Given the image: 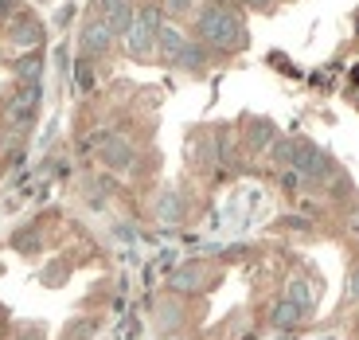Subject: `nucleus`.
Instances as JSON below:
<instances>
[{"label":"nucleus","mask_w":359,"mask_h":340,"mask_svg":"<svg viewBox=\"0 0 359 340\" xmlns=\"http://www.w3.org/2000/svg\"><path fill=\"white\" fill-rule=\"evenodd\" d=\"M47 36V27L39 24L36 16H20L16 24H12V44L16 47H39Z\"/></svg>","instance_id":"6"},{"label":"nucleus","mask_w":359,"mask_h":340,"mask_svg":"<svg viewBox=\"0 0 359 340\" xmlns=\"http://www.w3.org/2000/svg\"><path fill=\"white\" fill-rule=\"evenodd\" d=\"M196 36H199V44H211V47H219V51H243V47L250 44L243 12H234L223 0L196 12Z\"/></svg>","instance_id":"1"},{"label":"nucleus","mask_w":359,"mask_h":340,"mask_svg":"<svg viewBox=\"0 0 359 340\" xmlns=\"http://www.w3.org/2000/svg\"><path fill=\"white\" fill-rule=\"evenodd\" d=\"M285 301H293L297 309H305V313H309V305H313V289H309L305 277H289V286H285Z\"/></svg>","instance_id":"13"},{"label":"nucleus","mask_w":359,"mask_h":340,"mask_svg":"<svg viewBox=\"0 0 359 340\" xmlns=\"http://www.w3.org/2000/svg\"><path fill=\"white\" fill-rule=\"evenodd\" d=\"M39 74H43V55H39V51H27L24 59H16V79L39 82Z\"/></svg>","instance_id":"12"},{"label":"nucleus","mask_w":359,"mask_h":340,"mask_svg":"<svg viewBox=\"0 0 359 340\" xmlns=\"http://www.w3.org/2000/svg\"><path fill=\"white\" fill-rule=\"evenodd\" d=\"M305 321V309H297L293 301H281L278 309H273V325L278 329H293V325H301Z\"/></svg>","instance_id":"14"},{"label":"nucleus","mask_w":359,"mask_h":340,"mask_svg":"<svg viewBox=\"0 0 359 340\" xmlns=\"http://www.w3.org/2000/svg\"><path fill=\"white\" fill-rule=\"evenodd\" d=\"M278 137V129H273V122H266V117H258L250 126V141H254V149H262V145H269Z\"/></svg>","instance_id":"15"},{"label":"nucleus","mask_w":359,"mask_h":340,"mask_svg":"<svg viewBox=\"0 0 359 340\" xmlns=\"http://www.w3.org/2000/svg\"><path fill=\"white\" fill-rule=\"evenodd\" d=\"M172 63H180L184 71L199 74V71L207 67V51H203V44H184V47H180V55L172 59Z\"/></svg>","instance_id":"11"},{"label":"nucleus","mask_w":359,"mask_h":340,"mask_svg":"<svg viewBox=\"0 0 359 340\" xmlns=\"http://www.w3.org/2000/svg\"><path fill=\"white\" fill-rule=\"evenodd\" d=\"M246 4H250V8H269L273 0H246Z\"/></svg>","instance_id":"20"},{"label":"nucleus","mask_w":359,"mask_h":340,"mask_svg":"<svg viewBox=\"0 0 359 340\" xmlns=\"http://www.w3.org/2000/svg\"><path fill=\"white\" fill-rule=\"evenodd\" d=\"M74 82H79L82 90L94 86V74H90V63H86V59H79V67H74Z\"/></svg>","instance_id":"17"},{"label":"nucleus","mask_w":359,"mask_h":340,"mask_svg":"<svg viewBox=\"0 0 359 340\" xmlns=\"http://www.w3.org/2000/svg\"><path fill=\"white\" fill-rule=\"evenodd\" d=\"M79 47L86 55H106L109 47H114V36H109V27L102 24V20H90V24H82V32H79Z\"/></svg>","instance_id":"4"},{"label":"nucleus","mask_w":359,"mask_h":340,"mask_svg":"<svg viewBox=\"0 0 359 340\" xmlns=\"http://www.w3.org/2000/svg\"><path fill=\"white\" fill-rule=\"evenodd\" d=\"M153 39H156V55H168V59H176L180 47L188 44V39H184V32H180L172 20H161V24H156Z\"/></svg>","instance_id":"5"},{"label":"nucleus","mask_w":359,"mask_h":340,"mask_svg":"<svg viewBox=\"0 0 359 340\" xmlns=\"http://www.w3.org/2000/svg\"><path fill=\"white\" fill-rule=\"evenodd\" d=\"M168 8H172V12H188L191 0H168Z\"/></svg>","instance_id":"19"},{"label":"nucleus","mask_w":359,"mask_h":340,"mask_svg":"<svg viewBox=\"0 0 359 340\" xmlns=\"http://www.w3.org/2000/svg\"><path fill=\"white\" fill-rule=\"evenodd\" d=\"M126 44H129V55H133V59H153V55H156L153 32H149V27H141V24H129Z\"/></svg>","instance_id":"7"},{"label":"nucleus","mask_w":359,"mask_h":340,"mask_svg":"<svg viewBox=\"0 0 359 340\" xmlns=\"http://www.w3.org/2000/svg\"><path fill=\"white\" fill-rule=\"evenodd\" d=\"M98 8H102V24L109 27V36H126L129 24H133L129 0H98Z\"/></svg>","instance_id":"3"},{"label":"nucleus","mask_w":359,"mask_h":340,"mask_svg":"<svg viewBox=\"0 0 359 340\" xmlns=\"http://www.w3.org/2000/svg\"><path fill=\"white\" fill-rule=\"evenodd\" d=\"M168 286L180 289V294H196V289H203V266H184V270H176V274L168 277Z\"/></svg>","instance_id":"10"},{"label":"nucleus","mask_w":359,"mask_h":340,"mask_svg":"<svg viewBox=\"0 0 359 340\" xmlns=\"http://www.w3.org/2000/svg\"><path fill=\"white\" fill-rule=\"evenodd\" d=\"M12 12H16V0H0V20L12 16Z\"/></svg>","instance_id":"18"},{"label":"nucleus","mask_w":359,"mask_h":340,"mask_svg":"<svg viewBox=\"0 0 359 340\" xmlns=\"http://www.w3.org/2000/svg\"><path fill=\"white\" fill-rule=\"evenodd\" d=\"M278 161L289 164V169H297V176L301 180H328V172H332V161H328V152H320L313 141H305V137H285V141H278Z\"/></svg>","instance_id":"2"},{"label":"nucleus","mask_w":359,"mask_h":340,"mask_svg":"<svg viewBox=\"0 0 359 340\" xmlns=\"http://www.w3.org/2000/svg\"><path fill=\"white\" fill-rule=\"evenodd\" d=\"M16 247H20L24 254L39 251V235H36V231H20V235H16Z\"/></svg>","instance_id":"16"},{"label":"nucleus","mask_w":359,"mask_h":340,"mask_svg":"<svg viewBox=\"0 0 359 340\" xmlns=\"http://www.w3.org/2000/svg\"><path fill=\"white\" fill-rule=\"evenodd\" d=\"M102 161H106L109 169H129V164H133V149H129V141H121V137H109V141L102 145Z\"/></svg>","instance_id":"8"},{"label":"nucleus","mask_w":359,"mask_h":340,"mask_svg":"<svg viewBox=\"0 0 359 340\" xmlns=\"http://www.w3.org/2000/svg\"><path fill=\"white\" fill-rule=\"evenodd\" d=\"M156 215H161V223H180L184 219V196L180 192H161V200H156Z\"/></svg>","instance_id":"9"}]
</instances>
